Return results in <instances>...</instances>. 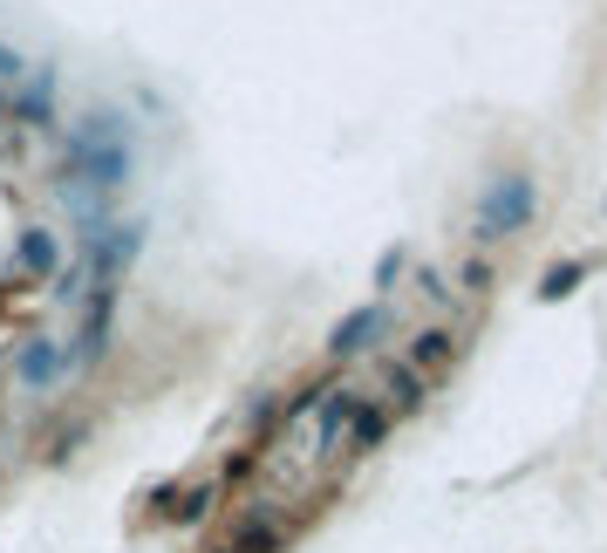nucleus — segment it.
I'll return each mask as SVG.
<instances>
[{
  "label": "nucleus",
  "mask_w": 607,
  "mask_h": 553,
  "mask_svg": "<svg viewBox=\"0 0 607 553\" xmlns=\"http://www.w3.org/2000/svg\"><path fill=\"white\" fill-rule=\"evenodd\" d=\"M532 205H539V192H532V178H498L492 192H485V212H478V233L498 239V233H519L532 219Z\"/></svg>",
  "instance_id": "f257e3e1"
},
{
  "label": "nucleus",
  "mask_w": 607,
  "mask_h": 553,
  "mask_svg": "<svg viewBox=\"0 0 607 553\" xmlns=\"http://www.w3.org/2000/svg\"><path fill=\"white\" fill-rule=\"evenodd\" d=\"M110 301H116V287H103V280H96V294H89V328H82V349H76V369L110 349Z\"/></svg>",
  "instance_id": "f03ea898"
},
{
  "label": "nucleus",
  "mask_w": 607,
  "mask_h": 553,
  "mask_svg": "<svg viewBox=\"0 0 607 553\" xmlns=\"http://www.w3.org/2000/svg\"><path fill=\"white\" fill-rule=\"evenodd\" d=\"M376 328H382V308H355V315L335 328V342H328V349H335V356H355V349H369V335H376Z\"/></svg>",
  "instance_id": "7ed1b4c3"
},
{
  "label": "nucleus",
  "mask_w": 607,
  "mask_h": 553,
  "mask_svg": "<svg viewBox=\"0 0 607 553\" xmlns=\"http://www.w3.org/2000/svg\"><path fill=\"white\" fill-rule=\"evenodd\" d=\"M348 417H355V396H335V390H328V410H321V431H314V437H321V451H328V444H335V437H342V424H348Z\"/></svg>",
  "instance_id": "20e7f679"
},
{
  "label": "nucleus",
  "mask_w": 607,
  "mask_h": 553,
  "mask_svg": "<svg viewBox=\"0 0 607 553\" xmlns=\"http://www.w3.org/2000/svg\"><path fill=\"white\" fill-rule=\"evenodd\" d=\"M14 117H21V123H41V117H48V69H35V82H28V96L14 103Z\"/></svg>",
  "instance_id": "39448f33"
},
{
  "label": "nucleus",
  "mask_w": 607,
  "mask_h": 553,
  "mask_svg": "<svg viewBox=\"0 0 607 553\" xmlns=\"http://www.w3.org/2000/svg\"><path fill=\"white\" fill-rule=\"evenodd\" d=\"M580 274H587L580 260H567V267H553V274L539 280V301H567V294H573V280H580Z\"/></svg>",
  "instance_id": "423d86ee"
},
{
  "label": "nucleus",
  "mask_w": 607,
  "mask_h": 553,
  "mask_svg": "<svg viewBox=\"0 0 607 553\" xmlns=\"http://www.w3.org/2000/svg\"><path fill=\"white\" fill-rule=\"evenodd\" d=\"M21 376H28V383H48V376H55V349H48V342H28V349H21Z\"/></svg>",
  "instance_id": "0eeeda50"
},
{
  "label": "nucleus",
  "mask_w": 607,
  "mask_h": 553,
  "mask_svg": "<svg viewBox=\"0 0 607 553\" xmlns=\"http://www.w3.org/2000/svg\"><path fill=\"white\" fill-rule=\"evenodd\" d=\"M21 267H35V274H41V267H55V239L28 233V239H21Z\"/></svg>",
  "instance_id": "6e6552de"
},
{
  "label": "nucleus",
  "mask_w": 607,
  "mask_h": 553,
  "mask_svg": "<svg viewBox=\"0 0 607 553\" xmlns=\"http://www.w3.org/2000/svg\"><path fill=\"white\" fill-rule=\"evenodd\" d=\"M389 396H396V410H417V403H423V390H417L410 369H389Z\"/></svg>",
  "instance_id": "1a4fd4ad"
},
{
  "label": "nucleus",
  "mask_w": 607,
  "mask_h": 553,
  "mask_svg": "<svg viewBox=\"0 0 607 553\" xmlns=\"http://www.w3.org/2000/svg\"><path fill=\"white\" fill-rule=\"evenodd\" d=\"M451 356V335H444V328H423L417 335V362H444Z\"/></svg>",
  "instance_id": "9d476101"
},
{
  "label": "nucleus",
  "mask_w": 607,
  "mask_h": 553,
  "mask_svg": "<svg viewBox=\"0 0 607 553\" xmlns=\"http://www.w3.org/2000/svg\"><path fill=\"white\" fill-rule=\"evenodd\" d=\"M348 424H355V444H382V410H355Z\"/></svg>",
  "instance_id": "9b49d317"
},
{
  "label": "nucleus",
  "mask_w": 607,
  "mask_h": 553,
  "mask_svg": "<svg viewBox=\"0 0 607 553\" xmlns=\"http://www.w3.org/2000/svg\"><path fill=\"white\" fill-rule=\"evenodd\" d=\"M396 274H403V246H389L376 260V287H396Z\"/></svg>",
  "instance_id": "f8f14e48"
},
{
  "label": "nucleus",
  "mask_w": 607,
  "mask_h": 553,
  "mask_svg": "<svg viewBox=\"0 0 607 553\" xmlns=\"http://www.w3.org/2000/svg\"><path fill=\"white\" fill-rule=\"evenodd\" d=\"M21 76H28V62H21L14 48H0V82H21Z\"/></svg>",
  "instance_id": "ddd939ff"
}]
</instances>
